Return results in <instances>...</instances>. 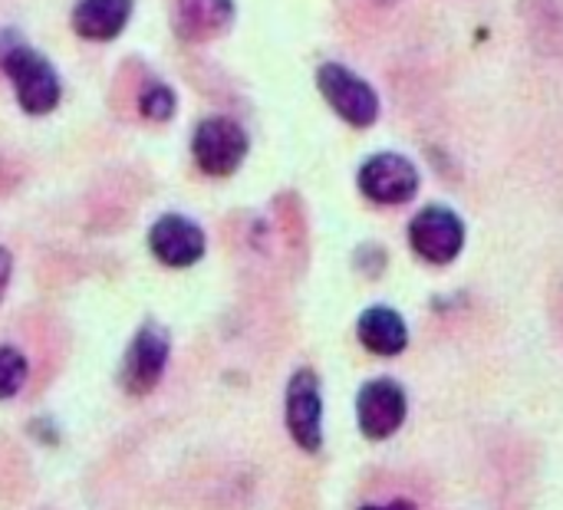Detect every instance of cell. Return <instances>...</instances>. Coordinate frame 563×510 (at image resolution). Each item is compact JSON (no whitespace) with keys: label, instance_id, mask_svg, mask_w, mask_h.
<instances>
[{"label":"cell","instance_id":"18","mask_svg":"<svg viewBox=\"0 0 563 510\" xmlns=\"http://www.w3.org/2000/svg\"><path fill=\"white\" fill-rule=\"evenodd\" d=\"M376 3H386V7H389V3H396V0H376Z\"/></svg>","mask_w":563,"mask_h":510},{"label":"cell","instance_id":"11","mask_svg":"<svg viewBox=\"0 0 563 510\" xmlns=\"http://www.w3.org/2000/svg\"><path fill=\"white\" fill-rule=\"evenodd\" d=\"M132 10L135 0H76L69 13V26L76 36L89 43H109L129 26Z\"/></svg>","mask_w":563,"mask_h":510},{"label":"cell","instance_id":"2","mask_svg":"<svg viewBox=\"0 0 563 510\" xmlns=\"http://www.w3.org/2000/svg\"><path fill=\"white\" fill-rule=\"evenodd\" d=\"M251 152V138L241 122L228 115H208L195 125L191 155L208 178H231Z\"/></svg>","mask_w":563,"mask_h":510},{"label":"cell","instance_id":"4","mask_svg":"<svg viewBox=\"0 0 563 510\" xmlns=\"http://www.w3.org/2000/svg\"><path fill=\"white\" fill-rule=\"evenodd\" d=\"M317 89L330 102V109L343 122H350L353 129L376 125V119H379V96L350 66H343V63H323L317 69Z\"/></svg>","mask_w":563,"mask_h":510},{"label":"cell","instance_id":"6","mask_svg":"<svg viewBox=\"0 0 563 510\" xmlns=\"http://www.w3.org/2000/svg\"><path fill=\"white\" fill-rule=\"evenodd\" d=\"M419 168L399 155V152H379V155H369L360 171H356V185L360 191L373 201V204H383V208H396V204H406L416 198L419 191Z\"/></svg>","mask_w":563,"mask_h":510},{"label":"cell","instance_id":"16","mask_svg":"<svg viewBox=\"0 0 563 510\" xmlns=\"http://www.w3.org/2000/svg\"><path fill=\"white\" fill-rule=\"evenodd\" d=\"M10 274H13V254L7 247H0V300L10 287Z\"/></svg>","mask_w":563,"mask_h":510},{"label":"cell","instance_id":"10","mask_svg":"<svg viewBox=\"0 0 563 510\" xmlns=\"http://www.w3.org/2000/svg\"><path fill=\"white\" fill-rule=\"evenodd\" d=\"M238 16L234 0H175L172 26L185 43H208L231 30Z\"/></svg>","mask_w":563,"mask_h":510},{"label":"cell","instance_id":"15","mask_svg":"<svg viewBox=\"0 0 563 510\" xmlns=\"http://www.w3.org/2000/svg\"><path fill=\"white\" fill-rule=\"evenodd\" d=\"M26 40L13 30V26H0V66H3V59L16 49V46H23Z\"/></svg>","mask_w":563,"mask_h":510},{"label":"cell","instance_id":"12","mask_svg":"<svg viewBox=\"0 0 563 510\" xmlns=\"http://www.w3.org/2000/svg\"><path fill=\"white\" fill-rule=\"evenodd\" d=\"M356 340L376 356H399L409 346V326L399 310L376 303L366 307L363 317L356 320Z\"/></svg>","mask_w":563,"mask_h":510},{"label":"cell","instance_id":"14","mask_svg":"<svg viewBox=\"0 0 563 510\" xmlns=\"http://www.w3.org/2000/svg\"><path fill=\"white\" fill-rule=\"evenodd\" d=\"M26 376H30L26 356L13 346H0V402L13 399L23 389Z\"/></svg>","mask_w":563,"mask_h":510},{"label":"cell","instance_id":"3","mask_svg":"<svg viewBox=\"0 0 563 510\" xmlns=\"http://www.w3.org/2000/svg\"><path fill=\"white\" fill-rule=\"evenodd\" d=\"M168 356H172V336L162 323H142L132 336V343L125 346L122 366H119V386L125 396H148L165 369H168Z\"/></svg>","mask_w":563,"mask_h":510},{"label":"cell","instance_id":"1","mask_svg":"<svg viewBox=\"0 0 563 510\" xmlns=\"http://www.w3.org/2000/svg\"><path fill=\"white\" fill-rule=\"evenodd\" d=\"M0 73L10 79L16 106L26 115H49L63 99V79H59L56 66L40 49H33L30 43L16 46L3 59Z\"/></svg>","mask_w":563,"mask_h":510},{"label":"cell","instance_id":"8","mask_svg":"<svg viewBox=\"0 0 563 510\" xmlns=\"http://www.w3.org/2000/svg\"><path fill=\"white\" fill-rule=\"evenodd\" d=\"M284 419L287 432L303 452H320L323 445V396H320V379L313 369H300L287 382V399H284Z\"/></svg>","mask_w":563,"mask_h":510},{"label":"cell","instance_id":"5","mask_svg":"<svg viewBox=\"0 0 563 510\" xmlns=\"http://www.w3.org/2000/svg\"><path fill=\"white\" fill-rule=\"evenodd\" d=\"M409 247L426 264L445 267L465 251V221L445 204H429L409 221Z\"/></svg>","mask_w":563,"mask_h":510},{"label":"cell","instance_id":"9","mask_svg":"<svg viewBox=\"0 0 563 510\" xmlns=\"http://www.w3.org/2000/svg\"><path fill=\"white\" fill-rule=\"evenodd\" d=\"M148 251L158 264L165 267H195L205 251H208V237L201 231V224H195L185 214H162L152 228H148Z\"/></svg>","mask_w":563,"mask_h":510},{"label":"cell","instance_id":"7","mask_svg":"<svg viewBox=\"0 0 563 510\" xmlns=\"http://www.w3.org/2000/svg\"><path fill=\"white\" fill-rule=\"evenodd\" d=\"M406 415H409V399L396 379H386V376L369 379L356 396V422L369 442L393 439L402 429Z\"/></svg>","mask_w":563,"mask_h":510},{"label":"cell","instance_id":"17","mask_svg":"<svg viewBox=\"0 0 563 510\" xmlns=\"http://www.w3.org/2000/svg\"><path fill=\"white\" fill-rule=\"evenodd\" d=\"M360 510H419L412 501H406V498H396V501H389V505H366V508Z\"/></svg>","mask_w":563,"mask_h":510},{"label":"cell","instance_id":"13","mask_svg":"<svg viewBox=\"0 0 563 510\" xmlns=\"http://www.w3.org/2000/svg\"><path fill=\"white\" fill-rule=\"evenodd\" d=\"M178 109V96L165 79H148L139 92V115L148 122H168Z\"/></svg>","mask_w":563,"mask_h":510}]
</instances>
